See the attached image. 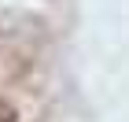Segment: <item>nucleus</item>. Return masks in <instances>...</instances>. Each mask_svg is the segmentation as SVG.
<instances>
[{"label":"nucleus","mask_w":129,"mask_h":122,"mask_svg":"<svg viewBox=\"0 0 129 122\" xmlns=\"http://www.w3.org/2000/svg\"><path fill=\"white\" fill-rule=\"evenodd\" d=\"M0 122H15V107L0 100Z\"/></svg>","instance_id":"1"}]
</instances>
